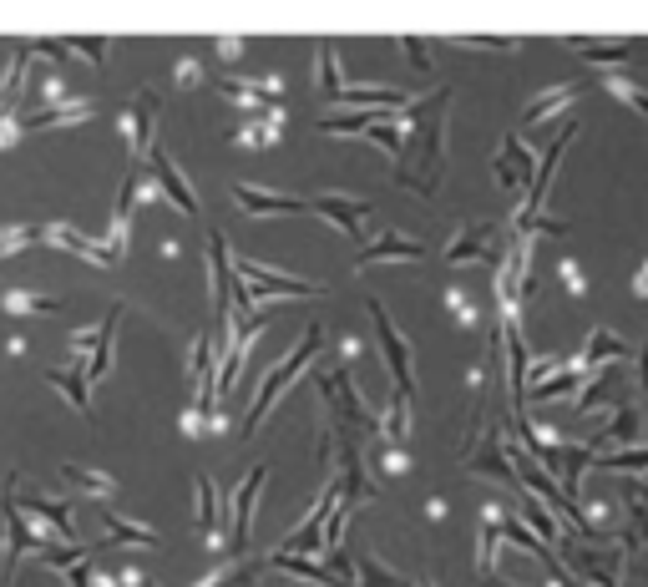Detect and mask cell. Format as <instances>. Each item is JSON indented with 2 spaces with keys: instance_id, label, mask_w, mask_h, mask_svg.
Masks as SVG:
<instances>
[{
  "instance_id": "cell-43",
  "label": "cell",
  "mask_w": 648,
  "mask_h": 587,
  "mask_svg": "<svg viewBox=\"0 0 648 587\" xmlns=\"http://www.w3.org/2000/svg\"><path fill=\"white\" fill-rule=\"evenodd\" d=\"M66 46H76V51H87L97 66H102V56H107V41H92V36H81V41H66Z\"/></svg>"
},
{
  "instance_id": "cell-46",
  "label": "cell",
  "mask_w": 648,
  "mask_h": 587,
  "mask_svg": "<svg viewBox=\"0 0 648 587\" xmlns=\"http://www.w3.org/2000/svg\"><path fill=\"white\" fill-rule=\"evenodd\" d=\"M426 517H431V522L446 517V496H431V501H426Z\"/></svg>"
},
{
  "instance_id": "cell-8",
  "label": "cell",
  "mask_w": 648,
  "mask_h": 587,
  "mask_svg": "<svg viewBox=\"0 0 648 587\" xmlns=\"http://www.w3.org/2000/svg\"><path fill=\"white\" fill-rule=\"evenodd\" d=\"M441 259L446 264H486V259H502V248H497V233L492 223H481V218H466L461 233L441 248Z\"/></svg>"
},
{
  "instance_id": "cell-34",
  "label": "cell",
  "mask_w": 648,
  "mask_h": 587,
  "mask_svg": "<svg viewBox=\"0 0 648 587\" xmlns=\"http://www.w3.org/2000/svg\"><path fill=\"white\" fill-rule=\"evenodd\" d=\"M446 46H461V51H502V56H512L522 41H517V36H446Z\"/></svg>"
},
{
  "instance_id": "cell-27",
  "label": "cell",
  "mask_w": 648,
  "mask_h": 587,
  "mask_svg": "<svg viewBox=\"0 0 648 587\" xmlns=\"http://www.w3.org/2000/svg\"><path fill=\"white\" fill-rule=\"evenodd\" d=\"M380 436L385 441H395V446H405V436H411V395H390V405H385V415H380Z\"/></svg>"
},
{
  "instance_id": "cell-11",
  "label": "cell",
  "mask_w": 648,
  "mask_h": 587,
  "mask_svg": "<svg viewBox=\"0 0 648 587\" xmlns=\"http://www.w3.org/2000/svg\"><path fill=\"white\" fill-rule=\"evenodd\" d=\"M309 213L330 218L340 233L360 238V233H365V218H370V203H365V198H345V193H319V198H309Z\"/></svg>"
},
{
  "instance_id": "cell-35",
  "label": "cell",
  "mask_w": 648,
  "mask_h": 587,
  "mask_svg": "<svg viewBox=\"0 0 648 587\" xmlns=\"http://www.w3.org/2000/svg\"><path fill=\"white\" fill-rule=\"evenodd\" d=\"M66 471V481H76L81 491H92V496H117V481L112 476H97V471H87V466H61Z\"/></svg>"
},
{
  "instance_id": "cell-5",
  "label": "cell",
  "mask_w": 648,
  "mask_h": 587,
  "mask_svg": "<svg viewBox=\"0 0 648 587\" xmlns=\"http://www.w3.org/2000/svg\"><path fill=\"white\" fill-rule=\"evenodd\" d=\"M233 279L249 284L254 299H319V294H324V284L294 279V274H274V269H264V264H254V259H233Z\"/></svg>"
},
{
  "instance_id": "cell-13",
  "label": "cell",
  "mask_w": 648,
  "mask_h": 587,
  "mask_svg": "<svg viewBox=\"0 0 648 587\" xmlns=\"http://www.w3.org/2000/svg\"><path fill=\"white\" fill-rule=\"evenodd\" d=\"M233 203L249 213V218H284V213H309V198H279V193H264L254 183H233Z\"/></svg>"
},
{
  "instance_id": "cell-28",
  "label": "cell",
  "mask_w": 648,
  "mask_h": 587,
  "mask_svg": "<svg viewBox=\"0 0 648 587\" xmlns=\"http://www.w3.org/2000/svg\"><path fill=\"white\" fill-rule=\"evenodd\" d=\"M193 486H198V532H203L213 547H223V532H218V491H213L208 476H198Z\"/></svg>"
},
{
  "instance_id": "cell-47",
  "label": "cell",
  "mask_w": 648,
  "mask_h": 587,
  "mask_svg": "<svg viewBox=\"0 0 648 587\" xmlns=\"http://www.w3.org/2000/svg\"><path fill=\"white\" fill-rule=\"evenodd\" d=\"M360 355V340H340V365H350Z\"/></svg>"
},
{
  "instance_id": "cell-39",
  "label": "cell",
  "mask_w": 648,
  "mask_h": 587,
  "mask_svg": "<svg viewBox=\"0 0 648 587\" xmlns=\"http://www.w3.org/2000/svg\"><path fill=\"white\" fill-rule=\"evenodd\" d=\"M365 142H375V147L390 152V162H395V157H400V122H380V127H370Z\"/></svg>"
},
{
  "instance_id": "cell-31",
  "label": "cell",
  "mask_w": 648,
  "mask_h": 587,
  "mask_svg": "<svg viewBox=\"0 0 648 587\" xmlns=\"http://www.w3.org/2000/svg\"><path fill=\"white\" fill-rule=\"evenodd\" d=\"M638 41L633 36H618V41H588V36H578L573 41V51L583 56V61H618V56H628Z\"/></svg>"
},
{
  "instance_id": "cell-3",
  "label": "cell",
  "mask_w": 648,
  "mask_h": 587,
  "mask_svg": "<svg viewBox=\"0 0 648 587\" xmlns=\"http://www.w3.org/2000/svg\"><path fill=\"white\" fill-rule=\"evenodd\" d=\"M557 557L573 567L588 587H618L628 547L623 542H583L578 532H567V537H557Z\"/></svg>"
},
{
  "instance_id": "cell-7",
  "label": "cell",
  "mask_w": 648,
  "mask_h": 587,
  "mask_svg": "<svg viewBox=\"0 0 648 587\" xmlns=\"http://www.w3.org/2000/svg\"><path fill=\"white\" fill-rule=\"evenodd\" d=\"M507 522H512L507 501H486L481 507V522H476V572H481V582L497 577V547L507 542Z\"/></svg>"
},
{
  "instance_id": "cell-15",
  "label": "cell",
  "mask_w": 648,
  "mask_h": 587,
  "mask_svg": "<svg viewBox=\"0 0 648 587\" xmlns=\"http://www.w3.org/2000/svg\"><path fill=\"white\" fill-rule=\"evenodd\" d=\"M385 259H426V243L421 238H405V233H380L370 243H360L355 254V269H370V264H385Z\"/></svg>"
},
{
  "instance_id": "cell-37",
  "label": "cell",
  "mask_w": 648,
  "mask_h": 587,
  "mask_svg": "<svg viewBox=\"0 0 648 587\" xmlns=\"http://www.w3.org/2000/svg\"><path fill=\"white\" fill-rule=\"evenodd\" d=\"M603 471H648V446H633V451H608V456H603Z\"/></svg>"
},
{
  "instance_id": "cell-45",
  "label": "cell",
  "mask_w": 648,
  "mask_h": 587,
  "mask_svg": "<svg viewBox=\"0 0 648 587\" xmlns=\"http://www.w3.org/2000/svg\"><path fill=\"white\" fill-rule=\"evenodd\" d=\"M633 299H648V259H643L638 274H633Z\"/></svg>"
},
{
  "instance_id": "cell-44",
  "label": "cell",
  "mask_w": 648,
  "mask_h": 587,
  "mask_svg": "<svg viewBox=\"0 0 648 587\" xmlns=\"http://www.w3.org/2000/svg\"><path fill=\"white\" fill-rule=\"evenodd\" d=\"M31 233H21V228H11V233H0V254H11V248H21Z\"/></svg>"
},
{
  "instance_id": "cell-33",
  "label": "cell",
  "mask_w": 648,
  "mask_h": 587,
  "mask_svg": "<svg viewBox=\"0 0 648 587\" xmlns=\"http://www.w3.org/2000/svg\"><path fill=\"white\" fill-rule=\"evenodd\" d=\"M395 51H400L405 61H411L416 76H431V71H436V61H431V41H421V36H400Z\"/></svg>"
},
{
  "instance_id": "cell-51",
  "label": "cell",
  "mask_w": 648,
  "mask_h": 587,
  "mask_svg": "<svg viewBox=\"0 0 648 587\" xmlns=\"http://www.w3.org/2000/svg\"><path fill=\"white\" fill-rule=\"evenodd\" d=\"M284 587H299V582H284Z\"/></svg>"
},
{
  "instance_id": "cell-29",
  "label": "cell",
  "mask_w": 648,
  "mask_h": 587,
  "mask_svg": "<svg viewBox=\"0 0 648 587\" xmlns=\"http://www.w3.org/2000/svg\"><path fill=\"white\" fill-rule=\"evenodd\" d=\"M365 451H370V461H375L380 476H405V471H411V456H405V446H395V441H385V436L365 441Z\"/></svg>"
},
{
  "instance_id": "cell-50",
  "label": "cell",
  "mask_w": 648,
  "mask_h": 587,
  "mask_svg": "<svg viewBox=\"0 0 648 587\" xmlns=\"http://www.w3.org/2000/svg\"><path fill=\"white\" fill-rule=\"evenodd\" d=\"M567 587H588V582H567Z\"/></svg>"
},
{
  "instance_id": "cell-21",
  "label": "cell",
  "mask_w": 648,
  "mask_h": 587,
  "mask_svg": "<svg viewBox=\"0 0 648 587\" xmlns=\"http://www.w3.org/2000/svg\"><path fill=\"white\" fill-rule=\"evenodd\" d=\"M638 436H643V431H638V410H633V405H618L613 426H608V431H598V436H593V446H598V451H633V446H638Z\"/></svg>"
},
{
  "instance_id": "cell-18",
  "label": "cell",
  "mask_w": 648,
  "mask_h": 587,
  "mask_svg": "<svg viewBox=\"0 0 648 587\" xmlns=\"http://www.w3.org/2000/svg\"><path fill=\"white\" fill-rule=\"evenodd\" d=\"M152 127H157V92H137L132 112H127V142H132V162L142 152H152Z\"/></svg>"
},
{
  "instance_id": "cell-49",
  "label": "cell",
  "mask_w": 648,
  "mask_h": 587,
  "mask_svg": "<svg viewBox=\"0 0 648 587\" xmlns=\"http://www.w3.org/2000/svg\"><path fill=\"white\" fill-rule=\"evenodd\" d=\"M218 56H243V41H233V36H228V41H218Z\"/></svg>"
},
{
  "instance_id": "cell-30",
  "label": "cell",
  "mask_w": 648,
  "mask_h": 587,
  "mask_svg": "<svg viewBox=\"0 0 648 587\" xmlns=\"http://www.w3.org/2000/svg\"><path fill=\"white\" fill-rule=\"evenodd\" d=\"M46 380H51L56 390H66V400H71L76 410H92V395H87V375H81V365H71V370H46Z\"/></svg>"
},
{
  "instance_id": "cell-16",
  "label": "cell",
  "mask_w": 648,
  "mask_h": 587,
  "mask_svg": "<svg viewBox=\"0 0 648 587\" xmlns=\"http://www.w3.org/2000/svg\"><path fill=\"white\" fill-rule=\"evenodd\" d=\"M117 319H122V304H112V309H107L102 329H92V334H76V355H81V350H92L87 380H102V375L112 370V334H117Z\"/></svg>"
},
{
  "instance_id": "cell-41",
  "label": "cell",
  "mask_w": 648,
  "mask_h": 587,
  "mask_svg": "<svg viewBox=\"0 0 648 587\" xmlns=\"http://www.w3.org/2000/svg\"><path fill=\"white\" fill-rule=\"evenodd\" d=\"M81 117H92L87 102H81V107H61V112H36V117H26V127H56V122H81Z\"/></svg>"
},
{
  "instance_id": "cell-2",
  "label": "cell",
  "mask_w": 648,
  "mask_h": 587,
  "mask_svg": "<svg viewBox=\"0 0 648 587\" xmlns=\"http://www.w3.org/2000/svg\"><path fill=\"white\" fill-rule=\"evenodd\" d=\"M319 340H324V324H309V329H304V340H299V345H294V350H289V355H284V360H279L269 375H264V385H259V395H254L249 415H243V426H238L243 436H254V431L264 426V415L274 410V400H279V395H284V390H289V385H294V380H299L309 365H314V355H319Z\"/></svg>"
},
{
  "instance_id": "cell-36",
  "label": "cell",
  "mask_w": 648,
  "mask_h": 587,
  "mask_svg": "<svg viewBox=\"0 0 648 587\" xmlns=\"http://www.w3.org/2000/svg\"><path fill=\"white\" fill-rule=\"evenodd\" d=\"M557 279H562V289L573 294V299H588V294H593V284H588V274H583L578 259H562V264H557Z\"/></svg>"
},
{
  "instance_id": "cell-48",
  "label": "cell",
  "mask_w": 648,
  "mask_h": 587,
  "mask_svg": "<svg viewBox=\"0 0 648 587\" xmlns=\"http://www.w3.org/2000/svg\"><path fill=\"white\" fill-rule=\"evenodd\" d=\"M638 390H648V345L638 350Z\"/></svg>"
},
{
  "instance_id": "cell-26",
  "label": "cell",
  "mask_w": 648,
  "mask_h": 587,
  "mask_svg": "<svg viewBox=\"0 0 648 587\" xmlns=\"http://www.w3.org/2000/svg\"><path fill=\"white\" fill-rule=\"evenodd\" d=\"M102 517H107V542L102 547H157V532L152 527H142V522H122L112 507H102Z\"/></svg>"
},
{
  "instance_id": "cell-22",
  "label": "cell",
  "mask_w": 648,
  "mask_h": 587,
  "mask_svg": "<svg viewBox=\"0 0 648 587\" xmlns=\"http://www.w3.org/2000/svg\"><path fill=\"white\" fill-rule=\"evenodd\" d=\"M598 87H603L608 97H618L623 107H633L638 117H648V87H638V81H633L628 71H618V66L603 71V76H598Z\"/></svg>"
},
{
  "instance_id": "cell-19",
  "label": "cell",
  "mask_w": 648,
  "mask_h": 587,
  "mask_svg": "<svg viewBox=\"0 0 648 587\" xmlns=\"http://www.w3.org/2000/svg\"><path fill=\"white\" fill-rule=\"evenodd\" d=\"M583 87H588V81H562V87H547V92H537V97L527 102V112H522V127H537V122L557 117L567 102H578V97H583Z\"/></svg>"
},
{
  "instance_id": "cell-42",
  "label": "cell",
  "mask_w": 648,
  "mask_h": 587,
  "mask_svg": "<svg viewBox=\"0 0 648 587\" xmlns=\"http://www.w3.org/2000/svg\"><path fill=\"white\" fill-rule=\"evenodd\" d=\"M178 87H203V66L198 61H178Z\"/></svg>"
},
{
  "instance_id": "cell-32",
  "label": "cell",
  "mask_w": 648,
  "mask_h": 587,
  "mask_svg": "<svg viewBox=\"0 0 648 587\" xmlns=\"http://www.w3.org/2000/svg\"><path fill=\"white\" fill-rule=\"evenodd\" d=\"M608 400H613V375H608V370H593V375H588V390L578 395V415H593V410L608 405Z\"/></svg>"
},
{
  "instance_id": "cell-6",
  "label": "cell",
  "mask_w": 648,
  "mask_h": 587,
  "mask_svg": "<svg viewBox=\"0 0 648 587\" xmlns=\"http://www.w3.org/2000/svg\"><path fill=\"white\" fill-rule=\"evenodd\" d=\"M573 132H578V122H562L552 137H547V152L537 157V178H532V188H527V198H522V208L512 213V223H522V218H537L542 213V198H547V183H552V173H557V162H562V152H567V142H573Z\"/></svg>"
},
{
  "instance_id": "cell-25",
  "label": "cell",
  "mask_w": 648,
  "mask_h": 587,
  "mask_svg": "<svg viewBox=\"0 0 648 587\" xmlns=\"http://www.w3.org/2000/svg\"><path fill=\"white\" fill-rule=\"evenodd\" d=\"M578 385H588V370L573 360V365H562L557 375H547L542 385H532V390H527V400H562V395H573Z\"/></svg>"
},
{
  "instance_id": "cell-9",
  "label": "cell",
  "mask_w": 648,
  "mask_h": 587,
  "mask_svg": "<svg viewBox=\"0 0 648 587\" xmlns=\"http://www.w3.org/2000/svg\"><path fill=\"white\" fill-rule=\"evenodd\" d=\"M492 178H497V188H507V193L532 188V178H537V157H532L517 137H502V152L492 157Z\"/></svg>"
},
{
  "instance_id": "cell-20",
  "label": "cell",
  "mask_w": 648,
  "mask_h": 587,
  "mask_svg": "<svg viewBox=\"0 0 648 587\" xmlns=\"http://www.w3.org/2000/svg\"><path fill=\"white\" fill-rule=\"evenodd\" d=\"M633 355V345L623 340V334H613V329H593L588 334V345H583V355H578V365L593 375V370H603L608 360H628Z\"/></svg>"
},
{
  "instance_id": "cell-1",
  "label": "cell",
  "mask_w": 648,
  "mask_h": 587,
  "mask_svg": "<svg viewBox=\"0 0 648 587\" xmlns=\"http://www.w3.org/2000/svg\"><path fill=\"white\" fill-rule=\"evenodd\" d=\"M446 112H451V87H436L431 97L411 102L400 122V157L390 167L395 188H411L416 198H436L441 173H446Z\"/></svg>"
},
{
  "instance_id": "cell-17",
  "label": "cell",
  "mask_w": 648,
  "mask_h": 587,
  "mask_svg": "<svg viewBox=\"0 0 648 587\" xmlns=\"http://www.w3.org/2000/svg\"><path fill=\"white\" fill-rule=\"evenodd\" d=\"M314 87H319V102L340 112V92H345V76H340V46L335 41H319L314 46Z\"/></svg>"
},
{
  "instance_id": "cell-40",
  "label": "cell",
  "mask_w": 648,
  "mask_h": 587,
  "mask_svg": "<svg viewBox=\"0 0 648 587\" xmlns=\"http://www.w3.org/2000/svg\"><path fill=\"white\" fill-rule=\"evenodd\" d=\"M6 309H11V314H46V309H61V304L46 299V294H21V289H16V294L6 299Z\"/></svg>"
},
{
  "instance_id": "cell-52",
  "label": "cell",
  "mask_w": 648,
  "mask_h": 587,
  "mask_svg": "<svg viewBox=\"0 0 648 587\" xmlns=\"http://www.w3.org/2000/svg\"><path fill=\"white\" fill-rule=\"evenodd\" d=\"M426 587H431V582H426Z\"/></svg>"
},
{
  "instance_id": "cell-10",
  "label": "cell",
  "mask_w": 648,
  "mask_h": 587,
  "mask_svg": "<svg viewBox=\"0 0 648 587\" xmlns=\"http://www.w3.org/2000/svg\"><path fill=\"white\" fill-rule=\"evenodd\" d=\"M264 481H269V471L264 466H254L249 471V481L238 486V496H233V532H228V547L233 552H243L249 547V537H254V507H259V491H264Z\"/></svg>"
},
{
  "instance_id": "cell-24",
  "label": "cell",
  "mask_w": 648,
  "mask_h": 587,
  "mask_svg": "<svg viewBox=\"0 0 648 587\" xmlns=\"http://www.w3.org/2000/svg\"><path fill=\"white\" fill-rule=\"evenodd\" d=\"M512 512H517V517H522V522H527V527H532V532H537L547 547H557V537H562V532H557L552 512L542 507V501H537L532 491H522V486H517V507H512Z\"/></svg>"
},
{
  "instance_id": "cell-23",
  "label": "cell",
  "mask_w": 648,
  "mask_h": 587,
  "mask_svg": "<svg viewBox=\"0 0 648 587\" xmlns=\"http://www.w3.org/2000/svg\"><path fill=\"white\" fill-rule=\"evenodd\" d=\"M279 132H284V107H269L259 122H243V127L233 132V142H238V147H274Z\"/></svg>"
},
{
  "instance_id": "cell-4",
  "label": "cell",
  "mask_w": 648,
  "mask_h": 587,
  "mask_svg": "<svg viewBox=\"0 0 648 587\" xmlns=\"http://www.w3.org/2000/svg\"><path fill=\"white\" fill-rule=\"evenodd\" d=\"M365 309H370V319H375V334H380V355H385V370H390V385L400 390V395H411L416 400V370H411V340L390 324V314H385V304L380 299H365Z\"/></svg>"
},
{
  "instance_id": "cell-12",
  "label": "cell",
  "mask_w": 648,
  "mask_h": 587,
  "mask_svg": "<svg viewBox=\"0 0 648 587\" xmlns=\"http://www.w3.org/2000/svg\"><path fill=\"white\" fill-rule=\"evenodd\" d=\"M208 274H213V314H218V324H228V314H233V259H228L223 233H208Z\"/></svg>"
},
{
  "instance_id": "cell-14",
  "label": "cell",
  "mask_w": 648,
  "mask_h": 587,
  "mask_svg": "<svg viewBox=\"0 0 648 587\" xmlns=\"http://www.w3.org/2000/svg\"><path fill=\"white\" fill-rule=\"evenodd\" d=\"M147 167H152V183H157L162 193H168V198H173L188 218H198V198H193L188 178L178 173V162H173L168 152H162V147H152V152H147Z\"/></svg>"
},
{
  "instance_id": "cell-38",
  "label": "cell",
  "mask_w": 648,
  "mask_h": 587,
  "mask_svg": "<svg viewBox=\"0 0 648 587\" xmlns=\"http://www.w3.org/2000/svg\"><path fill=\"white\" fill-rule=\"evenodd\" d=\"M26 507H31L41 522H51V527H56V532L71 542V517H66V507H56V501H26ZM71 547H76V542H71Z\"/></svg>"
}]
</instances>
